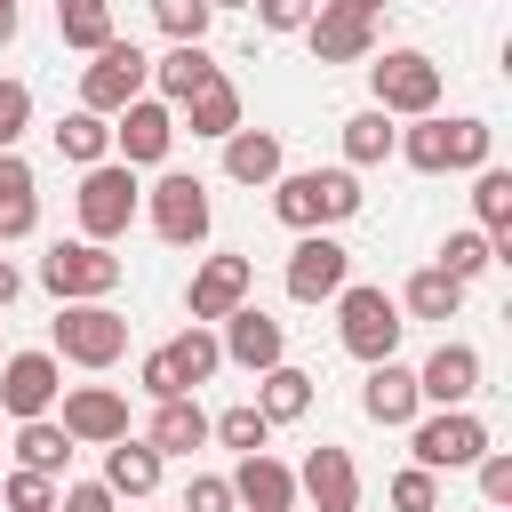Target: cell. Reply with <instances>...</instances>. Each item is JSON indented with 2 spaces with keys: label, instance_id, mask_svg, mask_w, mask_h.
Segmentation results:
<instances>
[{
  "label": "cell",
  "instance_id": "18",
  "mask_svg": "<svg viewBox=\"0 0 512 512\" xmlns=\"http://www.w3.org/2000/svg\"><path fill=\"white\" fill-rule=\"evenodd\" d=\"M416 392H424V408H472V392H480V352H472V344H440V352L416 368Z\"/></svg>",
  "mask_w": 512,
  "mask_h": 512
},
{
  "label": "cell",
  "instance_id": "39",
  "mask_svg": "<svg viewBox=\"0 0 512 512\" xmlns=\"http://www.w3.org/2000/svg\"><path fill=\"white\" fill-rule=\"evenodd\" d=\"M448 168H488V120H472V112L448 120Z\"/></svg>",
  "mask_w": 512,
  "mask_h": 512
},
{
  "label": "cell",
  "instance_id": "25",
  "mask_svg": "<svg viewBox=\"0 0 512 512\" xmlns=\"http://www.w3.org/2000/svg\"><path fill=\"white\" fill-rule=\"evenodd\" d=\"M176 112H184V128H192V136H216V144H224V136L240 128V88H232V80L216 72V80H208L200 96H184Z\"/></svg>",
  "mask_w": 512,
  "mask_h": 512
},
{
  "label": "cell",
  "instance_id": "16",
  "mask_svg": "<svg viewBox=\"0 0 512 512\" xmlns=\"http://www.w3.org/2000/svg\"><path fill=\"white\" fill-rule=\"evenodd\" d=\"M56 424L72 432V448H112V440H128V400L112 384H72Z\"/></svg>",
  "mask_w": 512,
  "mask_h": 512
},
{
  "label": "cell",
  "instance_id": "22",
  "mask_svg": "<svg viewBox=\"0 0 512 512\" xmlns=\"http://www.w3.org/2000/svg\"><path fill=\"white\" fill-rule=\"evenodd\" d=\"M216 80V56H208V40H176L160 64H152V88H160V104H184V96H200Z\"/></svg>",
  "mask_w": 512,
  "mask_h": 512
},
{
  "label": "cell",
  "instance_id": "32",
  "mask_svg": "<svg viewBox=\"0 0 512 512\" xmlns=\"http://www.w3.org/2000/svg\"><path fill=\"white\" fill-rule=\"evenodd\" d=\"M168 360H176V376H184V392H200L216 368H224V344H216V328H184L176 344H160Z\"/></svg>",
  "mask_w": 512,
  "mask_h": 512
},
{
  "label": "cell",
  "instance_id": "24",
  "mask_svg": "<svg viewBox=\"0 0 512 512\" xmlns=\"http://www.w3.org/2000/svg\"><path fill=\"white\" fill-rule=\"evenodd\" d=\"M392 304H400V320H456V312H464V280H448L440 264H424Z\"/></svg>",
  "mask_w": 512,
  "mask_h": 512
},
{
  "label": "cell",
  "instance_id": "46",
  "mask_svg": "<svg viewBox=\"0 0 512 512\" xmlns=\"http://www.w3.org/2000/svg\"><path fill=\"white\" fill-rule=\"evenodd\" d=\"M56 512H112V488H104V480H72V488L56 496Z\"/></svg>",
  "mask_w": 512,
  "mask_h": 512
},
{
  "label": "cell",
  "instance_id": "45",
  "mask_svg": "<svg viewBox=\"0 0 512 512\" xmlns=\"http://www.w3.org/2000/svg\"><path fill=\"white\" fill-rule=\"evenodd\" d=\"M248 8H256L264 32H304L312 24V0H248Z\"/></svg>",
  "mask_w": 512,
  "mask_h": 512
},
{
  "label": "cell",
  "instance_id": "43",
  "mask_svg": "<svg viewBox=\"0 0 512 512\" xmlns=\"http://www.w3.org/2000/svg\"><path fill=\"white\" fill-rule=\"evenodd\" d=\"M472 480H480V496H488V504H496V512H504V504H512V456H504V448H488V456H480V464H472Z\"/></svg>",
  "mask_w": 512,
  "mask_h": 512
},
{
  "label": "cell",
  "instance_id": "3",
  "mask_svg": "<svg viewBox=\"0 0 512 512\" xmlns=\"http://www.w3.org/2000/svg\"><path fill=\"white\" fill-rule=\"evenodd\" d=\"M72 208H80V240L112 248V240L136 224V208H144V184H136V168H120V160H96V168H80V192H72Z\"/></svg>",
  "mask_w": 512,
  "mask_h": 512
},
{
  "label": "cell",
  "instance_id": "38",
  "mask_svg": "<svg viewBox=\"0 0 512 512\" xmlns=\"http://www.w3.org/2000/svg\"><path fill=\"white\" fill-rule=\"evenodd\" d=\"M0 504H8V512H56V480H48V472H24V464H16V472L0 480Z\"/></svg>",
  "mask_w": 512,
  "mask_h": 512
},
{
  "label": "cell",
  "instance_id": "37",
  "mask_svg": "<svg viewBox=\"0 0 512 512\" xmlns=\"http://www.w3.org/2000/svg\"><path fill=\"white\" fill-rule=\"evenodd\" d=\"M152 24H160V32H168V48H176V40H208L216 8H208V0H152Z\"/></svg>",
  "mask_w": 512,
  "mask_h": 512
},
{
  "label": "cell",
  "instance_id": "23",
  "mask_svg": "<svg viewBox=\"0 0 512 512\" xmlns=\"http://www.w3.org/2000/svg\"><path fill=\"white\" fill-rule=\"evenodd\" d=\"M200 440H208V408H200V400H160V408H152L144 448H152L160 464H168V456H192Z\"/></svg>",
  "mask_w": 512,
  "mask_h": 512
},
{
  "label": "cell",
  "instance_id": "2",
  "mask_svg": "<svg viewBox=\"0 0 512 512\" xmlns=\"http://www.w3.org/2000/svg\"><path fill=\"white\" fill-rule=\"evenodd\" d=\"M368 96L384 120H424V112H440V64L424 48H384V56H368Z\"/></svg>",
  "mask_w": 512,
  "mask_h": 512
},
{
  "label": "cell",
  "instance_id": "30",
  "mask_svg": "<svg viewBox=\"0 0 512 512\" xmlns=\"http://www.w3.org/2000/svg\"><path fill=\"white\" fill-rule=\"evenodd\" d=\"M392 152H400L416 176H448V112H424V120H408Z\"/></svg>",
  "mask_w": 512,
  "mask_h": 512
},
{
  "label": "cell",
  "instance_id": "31",
  "mask_svg": "<svg viewBox=\"0 0 512 512\" xmlns=\"http://www.w3.org/2000/svg\"><path fill=\"white\" fill-rule=\"evenodd\" d=\"M392 144H400V128H392L376 104L344 120V168H376V160H392Z\"/></svg>",
  "mask_w": 512,
  "mask_h": 512
},
{
  "label": "cell",
  "instance_id": "4",
  "mask_svg": "<svg viewBox=\"0 0 512 512\" xmlns=\"http://www.w3.org/2000/svg\"><path fill=\"white\" fill-rule=\"evenodd\" d=\"M120 280H128V264H120L112 248H96V240H56V248L40 256V288H48L56 304H104Z\"/></svg>",
  "mask_w": 512,
  "mask_h": 512
},
{
  "label": "cell",
  "instance_id": "10",
  "mask_svg": "<svg viewBox=\"0 0 512 512\" xmlns=\"http://www.w3.org/2000/svg\"><path fill=\"white\" fill-rule=\"evenodd\" d=\"M304 40H312L320 64H368L376 56V8L368 0H312Z\"/></svg>",
  "mask_w": 512,
  "mask_h": 512
},
{
  "label": "cell",
  "instance_id": "40",
  "mask_svg": "<svg viewBox=\"0 0 512 512\" xmlns=\"http://www.w3.org/2000/svg\"><path fill=\"white\" fill-rule=\"evenodd\" d=\"M392 512H440V472H392Z\"/></svg>",
  "mask_w": 512,
  "mask_h": 512
},
{
  "label": "cell",
  "instance_id": "36",
  "mask_svg": "<svg viewBox=\"0 0 512 512\" xmlns=\"http://www.w3.org/2000/svg\"><path fill=\"white\" fill-rule=\"evenodd\" d=\"M488 264H496L488 232H448V240H440V272H448V280H464V288H472Z\"/></svg>",
  "mask_w": 512,
  "mask_h": 512
},
{
  "label": "cell",
  "instance_id": "47",
  "mask_svg": "<svg viewBox=\"0 0 512 512\" xmlns=\"http://www.w3.org/2000/svg\"><path fill=\"white\" fill-rule=\"evenodd\" d=\"M0 200H32V160L24 152H0Z\"/></svg>",
  "mask_w": 512,
  "mask_h": 512
},
{
  "label": "cell",
  "instance_id": "49",
  "mask_svg": "<svg viewBox=\"0 0 512 512\" xmlns=\"http://www.w3.org/2000/svg\"><path fill=\"white\" fill-rule=\"evenodd\" d=\"M16 24H24V8H16V0H0V48L16 40Z\"/></svg>",
  "mask_w": 512,
  "mask_h": 512
},
{
  "label": "cell",
  "instance_id": "17",
  "mask_svg": "<svg viewBox=\"0 0 512 512\" xmlns=\"http://www.w3.org/2000/svg\"><path fill=\"white\" fill-rule=\"evenodd\" d=\"M296 496H312V512H360V464H352V448L320 440L296 464Z\"/></svg>",
  "mask_w": 512,
  "mask_h": 512
},
{
  "label": "cell",
  "instance_id": "33",
  "mask_svg": "<svg viewBox=\"0 0 512 512\" xmlns=\"http://www.w3.org/2000/svg\"><path fill=\"white\" fill-rule=\"evenodd\" d=\"M56 32H64V48H104L112 40V0H56Z\"/></svg>",
  "mask_w": 512,
  "mask_h": 512
},
{
  "label": "cell",
  "instance_id": "26",
  "mask_svg": "<svg viewBox=\"0 0 512 512\" xmlns=\"http://www.w3.org/2000/svg\"><path fill=\"white\" fill-rule=\"evenodd\" d=\"M304 408H312V376H304V368L280 360V368L256 376V416H264V424H296Z\"/></svg>",
  "mask_w": 512,
  "mask_h": 512
},
{
  "label": "cell",
  "instance_id": "21",
  "mask_svg": "<svg viewBox=\"0 0 512 512\" xmlns=\"http://www.w3.org/2000/svg\"><path fill=\"white\" fill-rule=\"evenodd\" d=\"M280 168H288V152H280L272 128H232V136H224V176H232V184H256V192H264Z\"/></svg>",
  "mask_w": 512,
  "mask_h": 512
},
{
  "label": "cell",
  "instance_id": "29",
  "mask_svg": "<svg viewBox=\"0 0 512 512\" xmlns=\"http://www.w3.org/2000/svg\"><path fill=\"white\" fill-rule=\"evenodd\" d=\"M56 160H72V168L112 160V120H96V112H64V120H56Z\"/></svg>",
  "mask_w": 512,
  "mask_h": 512
},
{
  "label": "cell",
  "instance_id": "19",
  "mask_svg": "<svg viewBox=\"0 0 512 512\" xmlns=\"http://www.w3.org/2000/svg\"><path fill=\"white\" fill-rule=\"evenodd\" d=\"M360 408H368V424H384V432L416 424V416H424L416 368H400V360H376V368H368V384H360Z\"/></svg>",
  "mask_w": 512,
  "mask_h": 512
},
{
  "label": "cell",
  "instance_id": "44",
  "mask_svg": "<svg viewBox=\"0 0 512 512\" xmlns=\"http://www.w3.org/2000/svg\"><path fill=\"white\" fill-rule=\"evenodd\" d=\"M184 512H240V504H232V480H224V472H192Z\"/></svg>",
  "mask_w": 512,
  "mask_h": 512
},
{
  "label": "cell",
  "instance_id": "27",
  "mask_svg": "<svg viewBox=\"0 0 512 512\" xmlns=\"http://www.w3.org/2000/svg\"><path fill=\"white\" fill-rule=\"evenodd\" d=\"M104 488H112V504H120V496H152V488H160V456H152L144 440H112V448H104Z\"/></svg>",
  "mask_w": 512,
  "mask_h": 512
},
{
  "label": "cell",
  "instance_id": "14",
  "mask_svg": "<svg viewBox=\"0 0 512 512\" xmlns=\"http://www.w3.org/2000/svg\"><path fill=\"white\" fill-rule=\"evenodd\" d=\"M248 288H256V264H248V256H200V272H192V288H184L192 328H208V320L240 312V304H248Z\"/></svg>",
  "mask_w": 512,
  "mask_h": 512
},
{
  "label": "cell",
  "instance_id": "9",
  "mask_svg": "<svg viewBox=\"0 0 512 512\" xmlns=\"http://www.w3.org/2000/svg\"><path fill=\"white\" fill-rule=\"evenodd\" d=\"M144 216H152V232H160L168 248H200V240H208V224H216L208 184H200V176H176V168L144 192Z\"/></svg>",
  "mask_w": 512,
  "mask_h": 512
},
{
  "label": "cell",
  "instance_id": "20",
  "mask_svg": "<svg viewBox=\"0 0 512 512\" xmlns=\"http://www.w3.org/2000/svg\"><path fill=\"white\" fill-rule=\"evenodd\" d=\"M232 504H248V512H296V472L280 456H240L232 464Z\"/></svg>",
  "mask_w": 512,
  "mask_h": 512
},
{
  "label": "cell",
  "instance_id": "5",
  "mask_svg": "<svg viewBox=\"0 0 512 512\" xmlns=\"http://www.w3.org/2000/svg\"><path fill=\"white\" fill-rule=\"evenodd\" d=\"M408 448H416V472H472L496 440L472 408H432V416L408 424Z\"/></svg>",
  "mask_w": 512,
  "mask_h": 512
},
{
  "label": "cell",
  "instance_id": "48",
  "mask_svg": "<svg viewBox=\"0 0 512 512\" xmlns=\"http://www.w3.org/2000/svg\"><path fill=\"white\" fill-rule=\"evenodd\" d=\"M16 296H24V272H16V264H8V256H0V312H8V304H16Z\"/></svg>",
  "mask_w": 512,
  "mask_h": 512
},
{
  "label": "cell",
  "instance_id": "11",
  "mask_svg": "<svg viewBox=\"0 0 512 512\" xmlns=\"http://www.w3.org/2000/svg\"><path fill=\"white\" fill-rule=\"evenodd\" d=\"M344 280H352V248L336 232H296V248H288V296L296 304H336Z\"/></svg>",
  "mask_w": 512,
  "mask_h": 512
},
{
  "label": "cell",
  "instance_id": "12",
  "mask_svg": "<svg viewBox=\"0 0 512 512\" xmlns=\"http://www.w3.org/2000/svg\"><path fill=\"white\" fill-rule=\"evenodd\" d=\"M56 400H64V360H56V352H8V360H0V408H8L16 424L48 416Z\"/></svg>",
  "mask_w": 512,
  "mask_h": 512
},
{
  "label": "cell",
  "instance_id": "6",
  "mask_svg": "<svg viewBox=\"0 0 512 512\" xmlns=\"http://www.w3.org/2000/svg\"><path fill=\"white\" fill-rule=\"evenodd\" d=\"M400 328H408V320H400V304H392L384 288L344 280V296H336V336H344L352 360H368V368L392 360V352H400Z\"/></svg>",
  "mask_w": 512,
  "mask_h": 512
},
{
  "label": "cell",
  "instance_id": "28",
  "mask_svg": "<svg viewBox=\"0 0 512 512\" xmlns=\"http://www.w3.org/2000/svg\"><path fill=\"white\" fill-rule=\"evenodd\" d=\"M16 464H24V472H48V480H56V472L72 464V432H64L56 416H32V424H16Z\"/></svg>",
  "mask_w": 512,
  "mask_h": 512
},
{
  "label": "cell",
  "instance_id": "1",
  "mask_svg": "<svg viewBox=\"0 0 512 512\" xmlns=\"http://www.w3.org/2000/svg\"><path fill=\"white\" fill-rule=\"evenodd\" d=\"M272 216L288 224V232H336L344 216H360V176L352 168H280L272 184Z\"/></svg>",
  "mask_w": 512,
  "mask_h": 512
},
{
  "label": "cell",
  "instance_id": "51",
  "mask_svg": "<svg viewBox=\"0 0 512 512\" xmlns=\"http://www.w3.org/2000/svg\"><path fill=\"white\" fill-rule=\"evenodd\" d=\"M368 8H376V16H384V8H392V0H368Z\"/></svg>",
  "mask_w": 512,
  "mask_h": 512
},
{
  "label": "cell",
  "instance_id": "7",
  "mask_svg": "<svg viewBox=\"0 0 512 512\" xmlns=\"http://www.w3.org/2000/svg\"><path fill=\"white\" fill-rule=\"evenodd\" d=\"M144 88H152V56H144L136 40H104V48H96V64L80 72V112L112 120V112H128Z\"/></svg>",
  "mask_w": 512,
  "mask_h": 512
},
{
  "label": "cell",
  "instance_id": "35",
  "mask_svg": "<svg viewBox=\"0 0 512 512\" xmlns=\"http://www.w3.org/2000/svg\"><path fill=\"white\" fill-rule=\"evenodd\" d=\"M472 216H480V232H512V176L504 168H472Z\"/></svg>",
  "mask_w": 512,
  "mask_h": 512
},
{
  "label": "cell",
  "instance_id": "34",
  "mask_svg": "<svg viewBox=\"0 0 512 512\" xmlns=\"http://www.w3.org/2000/svg\"><path fill=\"white\" fill-rule=\"evenodd\" d=\"M208 440H224L232 456H264V440H272V424L256 416V400H240V408H224V416H208Z\"/></svg>",
  "mask_w": 512,
  "mask_h": 512
},
{
  "label": "cell",
  "instance_id": "15",
  "mask_svg": "<svg viewBox=\"0 0 512 512\" xmlns=\"http://www.w3.org/2000/svg\"><path fill=\"white\" fill-rule=\"evenodd\" d=\"M224 360L232 368H248V376H264V368H280L288 360V328L264 312V304H240V312H224Z\"/></svg>",
  "mask_w": 512,
  "mask_h": 512
},
{
  "label": "cell",
  "instance_id": "41",
  "mask_svg": "<svg viewBox=\"0 0 512 512\" xmlns=\"http://www.w3.org/2000/svg\"><path fill=\"white\" fill-rule=\"evenodd\" d=\"M24 128H32V88L24 80H0V152H16Z\"/></svg>",
  "mask_w": 512,
  "mask_h": 512
},
{
  "label": "cell",
  "instance_id": "13",
  "mask_svg": "<svg viewBox=\"0 0 512 512\" xmlns=\"http://www.w3.org/2000/svg\"><path fill=\"white\" fill-rule=\"evenodd\" d=\"M168 144H176V112H168L160 96H136L128 112H112V152H120V168H160Z\"/></svg>",
  "mask_w": 512,
  "mask_h": 512
},
{
  "label": "cell",
  "instance_id": "50",
  "mask_svg": "<svg viewBox=\"0 0 512 512\" xmlns=\"http://www.w3.org/2000/svg\"><path fill=\"white\" fill-rule=\"evenodd\" d=\"M208 8H248V0H208Z\"/></svg>",
  "mask_w": 512,
  "mask_h": 512
},
{
  "label": "cell",
  "instance_id": "8",
  "mask_svg": "<svg viewBox=\"0 0 512 512\" xmlns=\"http://www.w3.org/2000/svg\"><path fill=\"white\" fill-rule=\"evenodd\" d=\"M48 352L72 360V368H112L128 352V320L112 304H64L56 328H48Z\"/></svg>",
  "mask_w": 512,
  "mask_h": 512
},
{
  "label": "cell",
  "instance_id": "42",
  "mask_svg": "<svg viewBox=\"0 0 512 512\" xmlns=\"http://www.w3.org/2000/svg\"><path fill=\"white\" fill-rule=\"evenodd\" d=\"M136 384H144V392H152V400H192V392H184V376H176V360H168V352H144V368H136Z\"/></svg>",
  "mask_w": 512,
  "mask_h": 512
}]
</instances>
